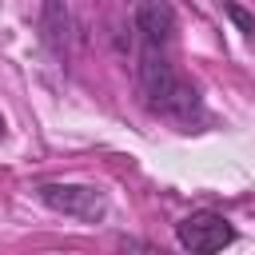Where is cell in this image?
<instances>
[{
  "label": "cell",
  "instance_id": "8992f818",
  "mask_svg": "<svg viewBox=\"0 0 255 255\" xmlns=\"http://www.w3.org/2000/svg\"><path fill=\"white\" fill-rule=\"evenodd\" d=\"M139 255H167V251H151V247H147V251H139Z\"/></svg>",
  "mask_w": 255,
  "mask_h": 255
},
{
  "label": "cell",
  "instance_id": "52a82bcc",
  "mask_svg": "<svg viewBox=\"0 0 255 255\" xmlns=\"http://www.w3.org/2000/svg\"><path fill=\"white\" fill-rule=\"evenodd\" d=\"M0 135H4V116H0Z\"/></svg>",
  "mask_w": 255,
  "mask_h": 255
},
{
  "label": "cell",
  "instance_id": "7a4b0ae2",
  "mask_svg": "<svg viewBox=\"0 0 255 255\" xmlns=\"http://www.w3.org/2000/svg\"><path fill=\"white\" fill-rule=\"evenodd\" d=\"M36 195L56 215H68L80 223H100L108 215V195L96 183H40Z\"/></svg>",
  "mask_w": 255,
  "mask_h": 255
},
{
  "label": "cell",
  "instance_id": "6da1fadb",
  "mask_svg": "<svg viewBox=\"0 0 255 255\" xmlns=\"http://www.w3.org/2000/svg\"><path fill=\"white\" fill-rule=\"evenodd\" d=\"M135 80H139L143 104L155 116H163V120H171L179 128L199 124L203 104H199V92L175 68L171 40H143V36H135Z\"/></svg>",
  "mask_w": 255,
  "mask_h": 255
},
{
  "label": "cell",
  "instance_id": "277c9868",
  "mask_svg": "<svg viewBox=\"0 0 255 255\" xmlns=\"http://www.w3.org/2000/svg\"><path fill=\"white\" fill-rule=\"evenodd\" d=\"M68 32H72V16H68V0H44L40 4V40L52 56L68 52Z\"/></svg>",
  "mask_w": 255,
  "mask_h": 255
},
{
  "label": "cell",
  "instance_id": "5b68a950",
  "mask_svg": "<svg viewBox=\"0 0 255 255\" xmlns=\"http://www.w3.org/2000/svg\"><path fill=\"white\" fill-rule=\"evenodd\" d=\"M219 4H223V8H227V16H231V20H235V24H239V28H243V32H247V36H251V32H255V20H251V16H247V12H243V8H239V4H235V0H219Z\"/></svg>",
  "mask_w": 255,
  "mask_h": 255
},
{
  "label": "cell",
  "instance_id": "3957f363",
  "mask_svg": "<svg viewBox=\"0 0 255 255\" xmlns=\"http://www.w3.org/2000/svg\"><path fill=\"white\" fill-rule=\"evenodd\" d=\"M175 239L187 255H215V251L235 243V227H231L227 215L203 207V211H191L175 223Z\"/></svg>",
  "mask_w": 255,
  "mask_h": 255
}]
</instances>
